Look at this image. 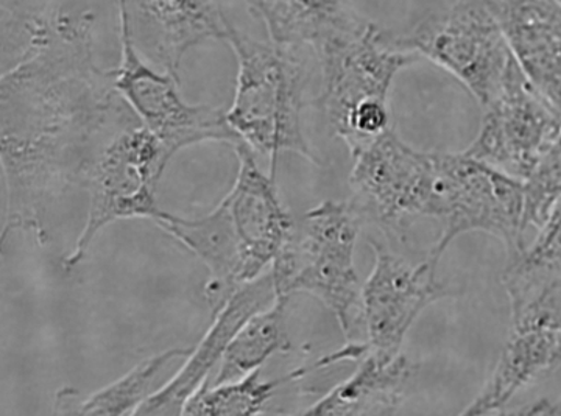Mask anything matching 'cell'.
<instances>
[{
	"instance_id": "obj_3",
	"label": "cell",
	"mask_w": 561,
	"mask_h": 416,
	"mask_svg": "<svg viewBox=\"0 0 561 416\" xmlns=\"http://www.w3.org/2000/svg\"><path fill=\"white\" fill-rule=\"evenodd\" d=\"M321 68L319 105L330 128L354 154L390 130L394 77L420 60L393 42V32L354 16L316 49Z\"/></svg>"
},
{
	"instance_id": "obj_15",
	"label": "cell",
	"mask_w": 561,
	"mask_h": 416,
	"mask_svg": "<svg viewBox=\"0 0 561 416\" xmlns=\"http://www.w3.org/2000/svg\"><path fill=\"white\" fill-rule=\"evenodd\" d=\"M276 298L278 294L271 268L260 278L239 287L213 315L208 333L203 335L201 344L192 348L179 373L162 389L154 390L135 415H183L190 397L209 381L214 368L219 367L234 335L251 316L275 303Z\"/></svg>"
},
{
	"instance_id": "obj_4",
	"label": "cell",
	"mask_w": 561,
	"mask_h": 416,
	"mask_svg": "<svg viewBox=\"0 0 561 416\" xmlns=\"http://www.w3.org/2000/svg\"><path fill=\"white\" fill-rule=\"evenodd\" d=\"M225 43L238 61V80L227 120L254 153L271 158L272 175L279 154L295 153L319 164L302 130L301 113L308 69L302 49L261 42L228 25Z\"/></svg>"
},
{
	"instance_id": "obj_13",
	"label": "cell",
	"mask_w": 561,
	"mask_h": 416,
	"mask_svg": "<svg viewBox=\"0 0 561 416\" xmlns=\"http://www.w3.org/2000/svg\"><path fill=\"white\" fill-rule=\"evenodd\" d=\"M375 265L362 286V331L368 351L401 355L405 335L424 309L453 290L437 279V263L426 257L412 265L390 252L381 242L370 241Z\"/></svg>"
},
{
	"instance_id": "obj_1",
	"label": "cell",
	"mask_w": 561,
	"mask_h": 416,
	"mask_svg": "<svg viewBox=\"0 0 561 416\" xmlns=\"http://www.w3.org/2000/svg\"><path fill=\"white\" fill-rule=\"evenodd\" d=\"M135 116L95 60L94 14L65 7L0 77L2 242L14 231L49 241L54 206L87 186L102 143Z\"/></svg>"
},
{
	"instance_id": "obj_9",
	"label": "cell",
	"mask_w": 561,
	"mask_h": 416,
	"mask_svg": "<svg viewBox=\"0 0 561 416\" xmlns=\"http://www.w3.org/2000/svg\"><path fill=\"white\" fill-rule=\"evenodd\" d=\"M119 18L121 61L113 83L144 127L149 128L173 154L202 142H242L232 131L227 113L208 105H191L180 92V80L161 71L140 55L130 28Z\"/></svg>"
},
{
	"instance_id": "obj_8",
	"label": "cell",
	"mask_w": 561,
	"mask_h": 416,
	"mask_svg": "<svg viewBox=\"0 0 561 416\" xmlns=\"http://www.w3.org/2000/svg\"><path fill=\"white\" fill-rule=\"evenodd\" d=\"M393 42L456 77L479 105L500 92L513 61L494 0H446Z\"/></svg>"
},
{
	"instance_id": "obj_11",
	"label": "cell",
	"mask_w": 561,
	"mask_h": 416,
	"mask_svg": "<svg viewBox=\"0 0 561 416\" xmlns=\"http://www.w3.org/2000/svg\"><path fill=\"white\" fill-rule=\"evenodd\" d=\"M350 184L357 211L367 213L386 230L400 233L413 220L426 219L434 183V152H420L394 131L382 132L359 152Z\"/></svg>"
},
{
	"instance_id": "obj_20",
	"label": "cell",
	"mask_w": 561,
	"mask_h": 416,
	"mask_svg": "<svg viewBox=\"0 0 561 416\" xmlns=\"http://www.w3.org/2000/svg\"><path fill=\"white\" fill-rule=\"evenodd\" d=\"M287 303H289V297H278L275 303L251 316L228 345L217 373L206 384L236 381L261 370L272 356L289 353L290 338L286 326Z\"/></svg>"
},
{
	"instance_id": "obj_7",
	"label": "cell",
	"mask_w": 561,
	"mask_h": 416,
	"mask_svg": "<svg viewBox=\"0 0 561 416\" xmlns=\"http://www.w3.org/2000/svg\"><path fill=\"white\" fill-rule=\"evenodd\" d=\"M173 157L136 114L102 143L84 186L90 194L87 223L61 263L66 271L87 259L95 235L110 223L135 217L154 222L161 216L158 186Z\"/></svg>"
},
{
	"instance_id": "obj_22",
	"label": "cell",
	"mask_w": 561,
	"mask_h": 416,
	"mask_svg": "<svg viewBox=\"0 0 561 416\" xmlns=\"http://www.w3.org/2000/svg\"><path fill=\"white\" fill-rule=\"evenodd\" d=\"M297 379L290 373L276 381L262 379L261 370L221 384H205L190 397L183 415L190 416H254L264 414L276 389Z\"/></svg>"
},
{
	"instance_id": "obj_21",
	"label": "cell",
	"mask_w": 561,
	"mask_h": 416,
	"mask_svg": "<svg viewBox=\"0 0 561 416\" xmlns=\"http://www.w3.org/2000/svg\"><path fill=\"white\" fill-rule=\"evenodd\" d=\"M561 279V197L537 238L508 261L502 285L513 305L518 308Z\"/></svg>"
},
{
	"instance_id": "obj_14",
	"label": "cell",
	"mask_w": 561,
	"mask_h": 416,
	"mask_svg": "<svg viewBox=\"0 0 561 416\" xmlns=\"http://www.w3.org/2000/svg\"><path fill=\"white\" fill-rule=\"evenodd\" d=\"M146 60L180 80L183 58L202 44L225 42L230 20L219 0H116Z\"/></svg>"
},
{
	"instance_id": "obj_18",
	"label": "cell",
	"mask_w": 561,
	"mask_h": 416,
	"mask_svg": "<svg viewBox=\"0 0 561 416\" xmlns=\"http://www.w3.org/2000/svg\"><path fill=\"white\" fill-rule=\"evenodd\" d=\"M247 5L268 42L294 49L316 50L356 16L342 0H247Z\"/></svg>"
},
{
	"instance_id": "obj_19",
	"label": "cell",
	"mask_w": 561,
	"mask_h": 416,
	"mask_svg": "<svg viewBox=\"0 0 561 416\" xmlns=\"http://www.w3.org/2000/svg\"><path fill=\"white\" fill-rule=\"evenodd\" d=\"M191 351L192 348H171L147 357L127 374L84 400H77L79 393L76 390H61L58 393L55 415H135L136 411L153 395V385L161 371L172 360L183 359L190 356Z\"/></svg>"
},
{
	"instance_id": "obj_25",
	"label": "cell",
	"mask_w": 561,
	"mask_h": 416,
	"mask_svg": "<svg viewBox=\"0 0 561 416\" xmlns=\"http://www.w3.org/2000/svg\"><path fill=\"white\" fill-rule=\"evenodd\" d=\"M556 2H557V3H560V5H561V0H556Z\"/></svg>"
},
{
	"instance_id": "obj_17",
	"label": "cell",
	"mask_w": 561,
	"mask_h": 416,
	"mask_svg": "<svg viewBox=\"0 0 561 416\" xmlns=\"http://www.w3.org/2000/svg\"><path fill=\"white\" fill-rule=\"evenodd\" d=\"M342 384L317 401L302 415L359 416L394 415L400 411L416 366L404 355L393 357L368 351Z\"/></svg>"
},
{
	"instance_id": "obj_16",
	"label": "cell",
	"mask_w": 561,
	"mask_h": 416,
	"mask_svg": "<svg viewBox=\"0 0 561 416\" xmlns=\"http://www.w3.org/2000/svg\"><path fill=\"white\" fill-rule=\"evenodd\" d=\"M519 68L561 112V5L556 0H494Z\"/></svg>"
},
{
	"instance_id": "obj_24",
	"label": "cell",
	"mask_w": 561,
	"mask_h": 416,
	"mask_svg": "<svg viewBox=\"0 0 561 416\" xmlns=\"http://www.w3.org/2000/svg\"><path fill=\"white\" fill-rule=\"evenodd\" d=\"M524 228L541 230L561 197V130L529 178L524 182Z\"/></svg>"
},
{
	"instance_id": "obj_12",
	"label": "cell",
	"mask_w": 561,
	"mask_h": 416,
	"mask_svg": "<svg viewBox=\"0 0 561 416\" xmlns=\"http://www.w3.org/2000/svg\"><path fill=\"white\" fill-rule=\"evenodd\" d=\"M511 334L481 393L461 415H493L561 367V279L511 309Z\"/></svg>"
},
{
	"instance_id": "obj_10",
	"label": "cell",
	"mask_w": 561,
	"mask_h": 416,
	"mask_svg": "<svg viewBox=\"0 0 561 416\" xmlns=\"http://www.w3.org/2000/svg\"><path fill=\"white\" fill-rule=\"evenodd\" d=\"M561 130V112L513 58L500 92L483 106L468 157L526 182Z\"/></svg>"
},
{
	"instance_id": "obj_5",
	"label": "cell",
	"mask_w": 561,
	"mask_h": 416,
	"mask_svg": "<svg viewBox=\"0 0 561 416\" xmlns=\"http://www.w3.org/2000/svg\"><path fill=\"white\" fill-rule=\"evenodd\" d=\"M360 213L346 201H321L295 224L271 270L278 297L308 293L330 309L348 342L362 327V285L354 265Z\"/></svg>"
},
{
	"instance_id": "obj_23",
	"label": "cell",
	"mask_w": 561,
	"mask_h": 416,
	"mask_svg": "<svg viewBox=\"0 0 561 416\" xmlns=\"http://www.w3.org/2000/svg\"><path fill=\"white\" fill-rule=\"evenodd\" d=\"M61 9L60 0H0L2 65L14 60Z\"/></svg>"
},
{
	"instance_id": "obj_6",
	"label": "cell",
	"mask_w": 561,
	"mask_h": 416,
	"mask_svg": "<svg viewBox=\"0 0 561 416\" xmlns=\"http://www.w3.org/2000/svg\"><path fill=\"white\" fill-rule=\"evenodd\" d=\"M434 160L426 219L440 224V234L426 257L438 264L454 239L481 231L501 239L515 259L526 246L524 182L467 153L434 152Z\"/></svg>"
},
{
	"instance_id": "obj_2",
	"label": "cell",
	"mask_w": 561,
	"mask_h": 416,
	"mask_svg": "<svg viewBox=\"0 0 561 416\" xmlns=\"http://www.w3.org/2000/svg\"><path fill=\"white\" fill-rule=\"evenodd\" d=\"M239 169L230 194L201 219L171 216L164 231L208 268L205 297L221 304L239 287L260 278L294 234L295 222L280 201L275 175H265L245 142L232 147Z\"/></svg>"
}]
</instances>
